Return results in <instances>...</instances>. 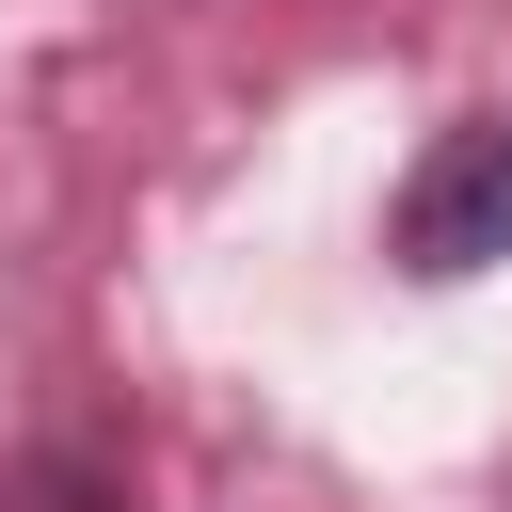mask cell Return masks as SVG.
Segmentation results:
<instances>
[{"instance_id":"cell-1","label":"cell","mask_w":512,"mask_h":512,"mask_svg":"<svg viewBox=\"0 0 512 512\" xmlns=\"http://www.w3.org/2000/svg\"><path fill=\"white\" fill-rule=\"evenodd\" d=\"M496 256H512V96L464 112V128H432L400 160V192H384V272L400 288H464Z\"/></svg>"},{"instance_id":"cell-2","label":"cell","mask_w":512,"mask_h":512,"mask_svg":"<svg viewBox=\"0 0 512 512\" xmlns=\"http://www.w3.org/2000/svg\"><path fill=\"white\" fill-rule=\"evenodd\" d=\"M16 512H144V480H128L96 432H64V448H32V464H16Z\"/></svg>"}]
</instances>
